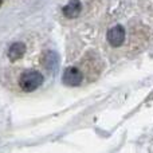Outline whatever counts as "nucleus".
Returning a JSON list of instances; mask_svg holds the SVG:
<instances>
[{
    "label": "nucleus",
    "mask_w": 153,
    "mask_h": 153,
    "mask_svg": "<svg viewBox=\"0 0 153 153\" xmlns=\"http://www.w3.org/2000/svg\"><path fill=\"white\" fill-rule=\"evenodd\" d=\"M43 82V76L38 71H26L20 75V79H19V86L23 91H34L38 87L42 85Z\"/></svg>",
    "instance_id": "1"
},
{
    "label": "nucleus",
    "mask_w": 153,
    "mask_h": 153,
    "mask_svg": "<svg viewBox=\"0 0 153 153\" xmlns=\"http://www.w3.org/2000/svg\"><path fill=\"white\" fill-rule=\"evenodd\" d=\"M83 75H82L81 70L76 67H67L63 73V83L67 86H78L81 85Z\"/></svg>",
    "instance_id": "2"
},
{
    "label": "nucleus",
    "mask_w": 153,
    "mask_h": 153,
    "mask_svg": "<svg viewBox=\"0 0 153 153\" xmlns=\"http://www.w3.org/2000/svg\"><path fill=\"white\" fill-rule=\"evenodd\" d=\"M125 40V28L122 26H114L108 32V42L113 47H118Z\"/></svg>",
    "instance_id": "3"
},
{
    "label": "nucleus",
    "mask_w": 153,
    "mask_h": 153,
    "mask_svg": "<svg viewBox=\"0 0 153 153\" xmlns=\"http://www.w3.org/2000/svg\"><path fill=\"white\" fill-rule=\"evenodd\" d=\"M82 5L79 0H70L63 8V15L66 18H76L81 13Z\"/></svg>",
    "instance_id": "4"
},
{
    "label": "nucleus",
    "mask_w": 153,
    "mask_h": 153,
    "mask_svg": "<svg viewBox=\"0 0 153 153\" xmlns=\"http://www.w3.org/2000/svg\"><path fill=\"white\" fill-rule=\"evenodd\" d=\"M24 53H26V46L23 43L20 42L13 43L10 47V50H8V58L11 61H18V59H20L24 55Z\"/></svg>",
    "instance_id": "5"
},
{
    "label": "nucleus",
    "mask_w": 153,
    "mask_h": 153,
    "mask_svg": "<svg viewBox=\"0 0 153 153\" xmlns=\"http://www.w3.org/2000/svg\"><path fill=\"white\" fill-rule=\"evenodd\" d=\"M3 1H4V0H0V5H1V4H3Z\"/></svg>",
    "instance_id": "6"
}]
</instances>
